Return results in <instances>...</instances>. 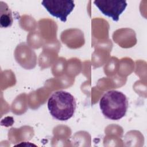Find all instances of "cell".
Listing matches in <instances>:
<instances>
[{"instance_id":"5","label":"cell","mask_w":147,"mask_h":147,"mask_svg":"<svg viewBox=\"0 0 147 147\" xmlns=\"http://www.w3.org/2000/svg\"><path fill=\"white\" fill-rule=\"evenodd\" d=\"M5 9L1 5V26L2 28H7L10 26L13 23V18L11 16V11L7 5L4 3Z\"/></svg>"},{"instance_id":"1","label":"cell","mask_w":147,"mask_h":147,"mask_svg":"<svg viewBox=\"0 0 147 147\" xmlns=\"http://www.w3.org/2000/svg\"><path fill=\"white\" fill-rule=\"evenodd\" d=\"M99 106L106 118L111 120H119L126 113L128 100L126 96L122 92L110 90L102 96Z\"/></svg>"},{"instance_id":"4","label":"cell","mask_w":147,"mask_h":147,"mask_svg":"<svg viewBox=\"0 0 147 147\" xmlns=\"http://www.w3.org/2000/svg\"><path fill=\"white\" fill-rule=\"evenodd\" d=\"M95 5L105 15L110 17L114 21L119 20V16L127 6L126 1H95Z\"/></svg>"},{"instance_id":"3","label":"cell","mask_w":147,"mask_h":147,"mask_svg":"<svg viewBox=\"0 0 147 147\" xmlns=\"http://www.w3.org/2000/svg\"><path fill=\"white\" fill-rule=\"evenodd\" d=\"M41 4L51 15L64 22L75 7L74 1L44 0L41 1Z\"/></svg>"},{"instance_id":"2","label":"cell","mask_w":147,"mask_h":147,"mask_svg":"<svg viewBox=\"0 0 147 147\" xmlns=\"http://www.w3.org/2000/svg\"><path fill=\"white\" fill-rule=\"evenodd\" d=\"M76 100L70 93L64 91L53 92L48 101V109L51 115L60 121H67L74 114Z\"/></svg>"}]
</instances>
